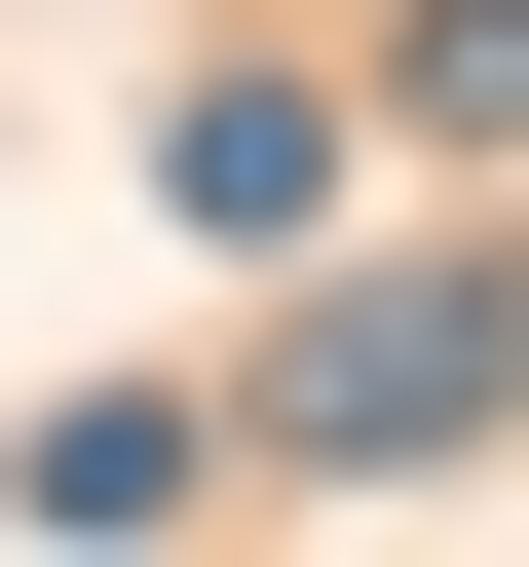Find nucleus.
Returning <instances> with one entry per match:
<instances>
[{
  "label": "nucleus",
  "instance_id": "f257e3e1",
  "mask_svg": "<svg viewBox=\"0 0 529 567\" xmlns=\"http://www.w3.org/2000/svg\"><path fill=\"white\" fill-rule=\"evenodd\" d=\"M491 416H529V227H454V265H341V303L264 341V454H303V492H454Z\"/></svg>",
  "mask_w": 529,
  "mask_h": 567
},
{
  "label": "nucleus",
  "instance_id": "f03ea898",
  "mask_svg": "<svg viewBox=\"0 0 529 567\" xmlns=\"http://www.w3.org/2000/svg\"><path fill=\"white\" fill-rule=\"evenodd\" d=\"M152 227H189V265H303V227H341V76H189V114H152Z\"/></svg>",
  "mask_w": 529,
  "mask_h": 567
},
{
  "label": "nucleus",
  "instance_id": "7ed1b4c3",
  "mask_svg": "<svg viewBox=\"0 0 529 567\" xmlns=\"http://www.w3.org/2000/svg\"><path fill=\"white\" fill-rule=\"evenodd\" d=\"M189 454H227V416H189V379H76V416H39V454H0V529H189Z\"/></svg>",
  "mask_w": 529,
  "mask_h": 567
},
{
  "label": "nucleus",
  "instance_id": "20e7f679",
  "mask_svg": "<svg viewBox=\"0 0 529 567\" xmlns=\"http://www.w3.org/2000/svg\"><path fill=\"white\" fill-rule=\"evenodd\" d=\"M378 152H454V189L529 152V0H416V39H378Z\"/></svg>",
  "mask_w": 529,
  "mask_h": 567
}]
</instances>
